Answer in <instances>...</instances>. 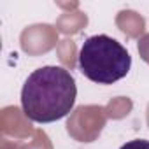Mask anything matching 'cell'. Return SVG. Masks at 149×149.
<instances>
[{"label":"cell","mask_w":149,"mask_h":149,"mask_svg":"<svg viewBox=\"0 0 149 149\" xmlns=\"http://www.w3.org/2000/svg\"><path fill=\"white\" fill-rule=\"evenodd\" d=\"M119 149H149V140H144V139L130 140V142L123 144Z\"/></svg>","instance_id":"3957f363"},{"label":"cell","mask_w":149,"mask_h":149,"mask_svg":"<svg viewBox=\"0 0 149 149\" xmlns=\"http://www.w3.org/2000/svg\"><path fill=\"white\" fill-rule=\"evenodd\" d=\"M79 70L97 84H112L130 72L132 56L116 39L93 35L79 49Z\"/></svg>","instance_id":"7a4b0ae2"},{"label":"cell","mask_w":149,"mask_h":149,"mask_svg":"<svg viewBox=\"0 0 149 149\" xmlns=\"http://www.w3.org/2000/svg\"><path fill=\"white\" fill-rule=\"evenodd\" d=\"M77 88L72 74L61 67L33 70L21 90L25 116L35 123H54L65 118L76 104Z\"/></svg>","instance_id":"6da1fadb"}]
</instances>
